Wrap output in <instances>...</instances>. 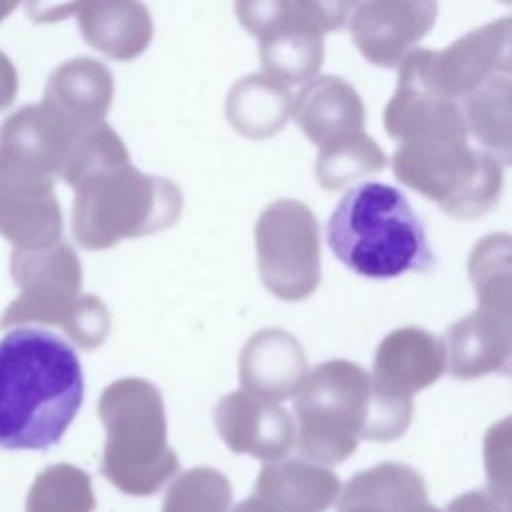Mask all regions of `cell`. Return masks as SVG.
<instances>
[{
	"label": "cell",
	"mask_w": 512,
	"mask_h": 512,
	"mask_svg": "<svg viewBox=\"0 0 512 512\" xmlns=\"http://www.w3.org/2000/svg\"><path fill=\"white\" fill-rule=\"evenodd\" d=\"M234 12L240 26L250 36H262L264 32L280 26L294 16L292 0H234Z\"/></svg>",
	"instance_id": "obj_18"
},
{
	"label": "cell",
	"mask_w": 512,
	"mask_h": 512,
	"mask_svg": "<svg viewBox=\"0 0 512 512\" xmlns=\"http://www.w3.org/2000/svg\"><path fill=\"white\" fill-rule=\"evenodd\" d=\"M84 0H26V14L34 24H54L78 12Z\"/></svg>",
	"instance_id": "obj_20"
},
{
	"label": "cell",
	"mask_w": 512,
	"mask_h": 512,
	"mask_svg": "<svg viewBox=\"0 0 512 512\" xmlns=\"http://www.w3.org/2000/svg\"><path fill=\"white\" fill-rule=\"evenodd\" d=\"M296 14L324 32L342 30L362 0H292Z\"/></svg>",
	"instance_id": "obj_19"
},
{
	"label": "cell",
	"mask_w": 512,
	"mask_h": 512,
	"mask_svg": "<svg viewBox=\"0 0 512 512\" xmlns=\"http://www.w3.org/2000/svg\"><path fill=\"white\" fill-rule=\"evenodd\" d=\"M290 88L270 76L250 74L232 84L224 112L230 126L252 140L278 134L292 116Z\"/></svg>",
	"instance_id": "obj_12"
},
{
	"label": "cell",
	"mask_w": 512,
	"mask_h": 512,
	"mask_svg": "<svg viewBox=\"0 0 512 512\" xmlns=\"http://www.w3.org/2000/svg\"><path fill=\"white\" fill-rule=\"evenodd\" d=\"M18 94V72L12 60L0 50V112L12 106Z\"/></svg>",
	"instance_id": "obj_21"
},
{
	"label": "cell",
	"mask_w": 512,
	"mask_h": 512,
	"mask_svg": "<svg viewBox=\"0 0 512 512\" xmlns=\"http://www.w3.org/2000/svg\"><path fill=\"white\" fill-rule=\"evenodd\" d=\"M512 20L498 18L476 28L442 50L412 48L396 66L398 78L424 90L462 102L496 74H510Z\"/></svg>",
	"instance_id": "obj_5"
},
{
	"label": "cell",
	"mask_w": 512,
	"mask_h": 512,
	"mask_svg": "<svg viewBox=\"0 0 512 512\" xmlns=\"http://www.w3.org/2000/svg\"><path fill=\"white\" fill-rule=\"evenodd\" d=\"M292 116L318 148L364 130L366 112L356 88L340 76H318L296 94Z\"/></svg>",
	"instance_id": "obj_9"
},
{
	"label": "cell",
	"mask_w": 512,
	"mask_h": 512,
	"mask_svg": "<svg viewBox=\"0 0 512 512\" xmlns=\"http://www.w3.org/2000/svg\"><path fill=\"white\" fill-rule=\"evenodd\" d=\"M436 16L438 0H362L350 18L352 42L370 64L396 68Z\"/></svg>",
	"instance_id": "obj_7"
},
{
	"label": "cell",
	"mask_w": 512,
	"mask_h": 512,
	"mask_svg": "<svg viewBox=\"0 0 512 512\" xmlns=\"http://www.w3.org/2000/svg\"><path fill=\"white\" fill-rule=\"evenodd\" d=\"M114 98V76L96 58L78 56L58 64L48 76L44 104L72 130L82 132L104 122Z\"/></svg>",
	"instance_id": "obj_8"
},
{
	"label": "cell",
	"mask_w": 512,
	"mask_h": 512,
	"mask_svg": "<svg viewBox=\"0 0 512 512\" xmlns=\"http://www.w3.org/2000/svg\"><path fill=\"white\" fill-rule=\"evenodd\" d=\"M122 162H128V150L122 138L106 122H98L74 138L60 176L66 184L76 186L86 176Z\"/></svg>",
	"instance_id": "obj_17"
},
{
	"label": "cell",
	"mask_w": 512,
	"mask_h": 512,
	"mask_svg": "<svg viewBox=\"0 0 512 512\" xmlns=\"http://www.w3.org/2000/svg\"><path fill=\"white\" fill-rule=\"evenodd\" d=\"M326 242L364 278L386 280L434 266L422 220L404 192L382 182H362L340 198L326 224Z\"/></svg>",
	"instance_id": "obj_2"
},
{
	"label": "cell",
	"mask_w": 512,
	"mask_h": 512,
	"mask_svg": "<svg viewBox=\"0 0 512 512\" xmlns=\"http://www.w3.org/2000/svg\"><path fill=\"white\" fill-rule=\"evenodd\" d=\"M386 166V154L364 130L320 146L316 158V178L328 188L380 172Z\"/></svg>",
	"instance_id": "obj_16"
},
{
	"label": "cell",
	"mask_w": 512,
	"mask_h": 512,
	"mask_svg": "<svg viewBox=\"0 0 512 512\" xmlns=\"http://www.w3.org/2000/svg\"><path fill=\"white\" fill-rule=\"evenodd\" d=\"M76 20L84 42L118 62L142 56L154 36L152 16L142 0H84Z\"/></svg>",
	"instance_id": "obj_10"
},
{
	"label": "cell",
	"mask_w": 512,
	"mask_h": 512,
	"mask_svg": "<svg viewBox=\"0 0 512 512\" xmlns=\"http://www.w3.org/2000/svg\"><path fill=\"white\" fill-rule=\"evenodd\" d=\"M258 42L264 74L286 86L308 82L322 68V32L302 20L296 10L292 18L258 36Z\"/></svg>",
	"instance_id": "obj_13"
},
{
	"label": "cell",
	"mask_w": 512,
	"mask_h": 512,
	"mask_svg": "<svg viewBox=\"0 0 512 512\" xmlns=\"http://www.w3.org/2000/svg\"><path fill=\"white\" fill-rule=\"evenodd\" d=\"M74 188V230L84 244L170 220L180 208V192L172 182L142 174L130 160L90 174Z\"/></svg>",
	"instance_id": "obj_4"
},
{
	"label": "cell",
	"mask_w": 512,
	"mask_h": 512,
	"mask_svg": "<svg viewBox=\"0 0 512 512\" xmlns=\"http://www.w3.org/2000/svg\"><path fill=\"white\" fill-rule=\"evenodd\" d=\"M78 134L40 102L12 112L0 124V188H52Z\"/></svg>",
	"instance_id": "obj_6"
},
{
	"label": "cell",
	"mask_w": 512,
	"mask_h": 512,
	"mask_svg": "<svg viewBox=\"0 0 512 512\" xmlns=\"http://www.w3.org/2000/svg\"><path fill=\"white\" fill-rule=\"evenodd\" d=\"M20 2H22V0H0V22H2L4 18H8V16L18 8Z\"/></svg>",
	"instance_id": "obj_22"
},
{
	"label": "cell",
	"mask_w": 512,
	"mask_h": 512,
	"mask_svg": "<svg viewBox=\"0 0 512 512\" xmlns=\"http://www.w3.org/2000/svg\"><path fill=\"white\" fill-rule=\"evenodd\" d=\"M510 96V74H496L460 102L468 134L504 164L510 160Z\"/></svg>",
	"instance_id": "obj_14"
},
{
	"label": "cell",
	"mask_w": 512,
	"mask_h": 512,
	"mask_svg": "<svg viewBox=\"0 0 512 512\" xmlns=\"http://www.w3.org/2000/svg\"><path fill=\"white\" fill-rule=\"evenodd\" d=\"M0 232L14 240H40L60 232L52 188H0Z\"/></svg>",
	"instance_id": "obj_15"
},
{
	"label": "cell",
	"mask_w": 512,
	"mask_h": 512,
	"mask_svg": "<svg viewBox=\"0 0 512 512\" xmlns=\"http://www.w3.org/2000/svg\"><path fill=\"white\" fill-rule=\"evenodd\" d=\"M400 182L440 202L444 210L472 216L486 210L500 192L502 166L462 138H414L392 156Z\"/></svg>",
	"instance_id": "obj_3"
},
{
	"label": "cell",
	"mask_w": 512,
	"mask_h": 512,
	"mask_svg": "<svg viewBox=\"0 0 512 512\" xmlns=\"http://www.w3.org/2000/svg\"><path fill=\"white\" fill-rule=\"evenodd\" d=\"M384 128L398 142L414 138H468L460 102L436 96L398 78L396 92L384 108Z\"/></svg>",
	"instance_id": "obj_11"
},
{
	"label": "cell",
	"mask_w": 512,
	"mask_h": 512,
	"mask_svg": "<svg viewBox=\"0 0 512 512\" xmlns=\"http://www.w3.org/2000/svg\"><path fill=\"white\" fill-rule=\"evenodd\" d=\"M82 400V364L62 336L22 326L0 340L2 448L46 450L58 444Z\"/></svg>",
	"instance_id": "obj_1"
}]
</instances>
